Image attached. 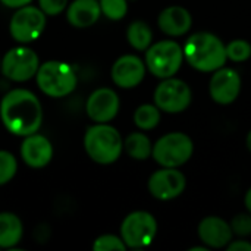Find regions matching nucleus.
Returning a JSON list of instances; mask_svg holds the SVG:
<instances>
[{"instance_id":"obj_1","label":"nucleus","mask_w":251,"mask_h":251,"mask_svg":"<svg viewBox=\"0 0 251 251\" xmlns=\"http://www.w3.org/2000/svg\"><path fill=\"white\" fill-rule=\"evenodd\" d=\"M0 118L10 134L26 137L40 129L43 107L35 94L24 88H15L1 99Z\"/></svg>"},{"instance_id":"obj_2","label":"nucleus","mask_w":251,"mask_h":251,"mask_svg":"<svg viewBox=\"0 0 251 251\" xmlns=\"http://www.w3.org/2000/svg\"><path fill=\"white\" fill-rule=\"evenodd\" d=\"M184 59L200 72H215L225 66L226 46L212 32H196L185 41Z\"/></svg>"},{"instance_id":"obj_3","label":"nucleus","mask_w":251,"mask_h":251,"mask_svg":"<svg viewBox=\"0 0 251 251\" xmlns=\"http://www.w3.org/2000/svg\"><path fill=\"white\" fill-rule=\"evenodd\" d=\"M84 147L91 160L100 165H110L121 157L124 141L119 131L112 125L96 124L87 129Z\"/></svg>"},{"instance_id":"obj_4","label":"nucleus","mask_w":251,"mask_h":251,"mask_svg":"<svg viewBox=\"0 0 251 251\" xmlns=\"http://www.w3.org/2000/svg\"><path fill=\"white\" fill-rule=\"evenodd\" d=\"M38 88L50 97H65L76 87V75L71 65L59 60H49L40 65L37 74Z\"/></svg>"},{"instance_id":"obj_5","label":"nucleus","mask_w":251,"mask_h":251,"mask_svg":"<svg viewBox=\"0 0 251 251\" xmlns=\"http://www.w3.org/2000/svg\"><path fill=\"white\" fill-rule=\"evenodd\" d=\"M184 50L174 40H162L146 50V68L156 78L174 76L182 65Z\"/></svg>"},{"instance_id":"obj_6","label":"nucleus","mask_w":251,"mask_h":251,"mask_svg":"<svg viewBox=\"0 0 251 251\" xmlns=\"http://www.w3.org/2000/svg\"><path fill=\"white\" fill-rule=\"evenodd\" d=\"M194 153L193 140L184 132H169L153 144L151 156L162 168H179Z\"/></svg>"},{"instance_id":"obj_7","label":"nucleus","mask_w":251,"mask_h":251,"mask_svg":"<svg viewBox=\"0 0 251 251\" xmlns=\"http://www.w3.org/2000/svg\"><path fill=\"white\" fill-rule=\"evenodd\" d=\"M157 234V221L144 210L129 213L121 225V238L129 249L147 247L153 243Z\"/></svg>"},{"instance_id":"obj_8","label":"nucleus","mask_w":251,"mask_h":251,"mask_svg":"<svg viewBox=\"0 0 251 251\" xmlns=\"http://www.w3.org/2000/svg\"><path fill=\"white\" fill-rule=\"evenodd\" d=\"M154 104L166 113H181L188 109L193 100L191 88L178 78H165L154 90Z\"/></svg>"},{"instance_id":"obj_9","label":"nucleus","mask_w":251,"mask_h":251,"mask_svg":"<svg viewBox=\"0 0 251 251\" xmlns=\"http://www.w3.org/2000/svg\"><path fill=\"white\" fill-rule=\"evenodd\" d=\"M46 28V13L40 7L22 6L19 7L9 24V31L13 40L18 43H31L35 41Z\"/></svg>"},{"instance_id":"obj_10","label":"nucleus","mask_w":251,"mask_h":251,"mask_svg":"<svg viewBox=\"0 0 251 251\" xmlns=\"http://www.w3.org/2000/svg\"><path fill=\"white\" fill-rule=\"evenodd\" d=\"M40 68L38 56L28 47H15L1 59V72L6 78L15 82L31 79Z\"/></svg>"},{"instance_id":"obj_11","label":"nucleus","mask_w":251,"mask_h":251,"mask_svg":"<svg viewBox=\"0 0 251 251\" xmlns=\"http://www.w3.org/2000/svg\"><path fill=\"white\" fill-rule=\"evenodd\" d=\"M187 181L176 168H163L156 171L149 179V191L157 200H172L179 197L185 190Z\"/></svg>"},{"instance_id":"obj_12","label":"nucleus","mask_w":251,"mask_h":251,"mask_svg":"<svg viewBox=\"0 0 251 251\" xmlns=\"http://www.w3.org/2000/svg\"><path fill=\"white\" fill-rule=\"evenodd\" d=\"M209 93L218 104L234 103L241 93V76L232 68H219L213 72L209 82Z\"/></svg>"},{"instance_id":"obj_13","label":"nucleus","mask_w":251,"mask_h":251,"mask_svg":"<svg viewBox=\"0 0 251 251\" xmlns=\"http://www.w3.org/2000/svg\"><path fill=\"white\" fill-rule=\"evenodd\" d=\"M85 109L91 121L107 124L119 112V97L112 88H97L90 94Z\"/></svg>"},{"instance_id":"obj_14","label":"nucleus","mask_w":251,"mask_h":251,"mask_svg":"<svg viewBox=\"0 0 251 251\" xmlns=\"http://www.w3.org/2000/svg\"><path fill=\"white\" fill-rule=\"evenodd\" d=\"M112 81L121 88H134L146 76V63L134 54L121 56L112 66Z\"/></svg>"},{"instance_id":"obj_15","label":"nucleus","mask_w":251,"mask_h":251,"mask_svg":"<svg viewBox=\"0 0 251 251\" xmlns=\"http://www.w3.org/2000/svg\"><path fill=\"white\" fill-rule=\"evenodd\" d=\"M199 238L207 249H224L234 237L231 225L219 216H207L199 225Z\"/></svg>"},{"instance_id":"obj_16","label":"nucleus","mask_w":251,"mask_h":251,"mask_svg":"<svg viewBox=\"0 0 251 251\" xmlns=\"http://www.w3.org/2000/svg\"><path fill=\"white\" fill-rule=\"evenodd\" d=\"M21 156L22 160L34 169L44 168L53 157V147L51 143L40 134L26 135L22 146H21Z\"/></svg>"},{"instance_id":"obj_17","label":"nucleus","mask_w":251,"mask_h":251,"mask_svg":"<svg viewBox=\"0 0 251 251\" xmlns=\"http://www.w3.org/2000/svg\"><path fill=\"white\" fill-rule=\"evenodd\" d=\"M157 25L162 32L169 37H181L190 31L193 25L191 13L178 4L165 7L157 16Z\"/></svg>"},{"instance_id":"obj_18","label":"nucleus","mask_w":251,"mask_h":251,"mask_svg":"<svg viewBox=\"0 0 251 251\" xmlns=\"http://www.w3.org/2000/svg\"><path fill=\"white\" fill-rule=\"evenodd\" d=\"M101 15L97 0H74L68 6L66 18L75 28H88L94 25Z\"/></svg>"},{"instance_id":"obj_19","label":"nucleus","mask_w":251,"mask_h":251,"mask_svg":"<svg viewBox=\"0 0 251 251\" xmlns=\"http://www.w3.org/2000/svg\"><path fill=\"white\" fill-rule=\"evenodd\" d=\"M24 226L21 219L9 212L0 213V249H12L22 238Z\"/></svg>"},{"instance_id":"obj_20","label":"nucleus","mask_w":251,"mask_h":251,"mask_svg":"<svg viewBox=\"0 0 251 251\" xmlns=\"http://www.w3.org/2000/svg\"><path fill=\"white\" fill-rule=\"evenodd\" d=\"M124 149L129 157L135 160H147L151 156L153 144L143 132H132L124 141Z\"/></svg>"},{"instance_id":"obj_21","label":"nucleus","mask_w":251,"mask_h":251,"mask_svg":"<svg viewBox=\"0 0 251 251\" xmlns=\"http://www.w3.org/2000/svg\"><path fill=\"white\" fill-rule=\"evenodd\" d=\"M126 40L129 46L135 50L144 51L151 46L153 32L150 26L143 21H134L126 31Z\"/></svg>"},{"instance_id":"obj_22","label":"nucleus","mask_w":251,"mask_h":251,"mask_svg":"<svg viewBox=\"0 0 251 251\" xmlns=\"http://www.w3.org/2000/svg\"><path fill=\"white\" fill-rule=\"evenodd\" d=\"M134 122L140 129L150 131L160 122V109L156 104H141L134 112Z\"/></svg>"},{"instance_id":"obj_23","label":"nucleus","mask_w":251,"mask_h":251,"mask_svg":"<svg viewBox=\"0 0 251 251\" xmlns=\"http://www.w3.org/2000/svg\"><path fill=\"white\" fill-rule=\"evenodd\" d=\"M99 3H100L101 13L110 21H119L125 18L128 12L126 0H100Z\"/></svg>"},{"instance_id":"obj_24","label":"nucleus","mask_w":251,"mask_h":251,"mask_svg":"<svg viewBox=\"0 0 251 251\" xmlns=\"http://www.w3.org/2000/svg\"><path fill=\"white\" fill-rule=\"evenodd\" d=\"M226 57L232 62H246L251 57V44L246 40H232L226 44Z\"/></svg>"},{"instance_id":"obj_25","label":"nucleus","mask_w":251,"mask_h":251,"mask_svg":"<svg viewBox=\"0 0 251 251\" xmlns=\"http://www.w3.org/2000/svg\"><path fill=\"white\" fill-rule=\"evenodd\" d=\"M18 163L12 153L0 150V185L7 184L16 174Z\"/></svg>"},{"instance_id":"obj_26","label":"nucleus","mask_w":251,"mask_h":251,"mask_svg":"<svg viewBox=\"0 0 251 251\" xmlns=\"http://www.w3.org/2000/svg\"><path fill=\"white\" fill-rule=\"evenodd\" d=\"M128 247L125 246L124 240L121 237H116L112 234H106V235L99 237L93 244V250L94 251H124Z\"/></svg>"},{"instance_id":"obj_27","label":"nucleus","mask_w":251,"mask_h":251,"mask_svg":"<svg viewBox=\"0 0 251 251\" xmlns=\"http://www.w3.org/2000/svg\"><path fill=\"white\" fill-rule=\"evenodd\" d=\"M231 228L234 235L249 237L251 235V213H240L235 215L231 221Z\"/></svg>"},{"instance_id":"obj_28","label":"nucleus","mask_w":251,"mask_h":251,"mask_svg":"<svg viewBox=\"0 0 251 251\" xmlns=\"http://www.w3.org/2000/svg\"><path fill=\"white\" fill-rule=\"evenodd\" d=\"M38 4H40V9L46 15L54 16L66 9L68 0H38Z\"/></svg>"},{"instance_id":"obj_29","label":"nucleus","mask_w":251,"mask_h":251,"mask_svg":"<svg viewBox=\"0 0 251 251\" xmlns=\"http://www.w3.org/2000/svg\"><path fill=\"white\" fill-rule=\"evenodd\" d=\"M226 249L229 251H251V243L246 241V240H235L231 241Z\"/></svg>"},{"instance_id":"obj_30","label":"nucleus","mask_w":251,"mask_h":251,"mask_svg":"<svg viewBox=\"0 0 251 251\" xmlns=\"http://www.w3.org/2000/svg\"><path fill=\"white\" fill-rule=\"evenodd\" d=\"M4 6L12 7V9H19L22 6H26L31 3V0H0Z\"/></svg>"},{"instance_id":"obj_31","label":"nucleus","mask_w":251,"mask_h":251,"mask_svg":"<svg viewBox=\"0 0 251 251\" xmlns=\"http://www.w3.org/2000/svg\"><path fill=\"white\" fill-rule=\"evenodd\" d=\"M244 203H246V209H247V212L251 213V188L247 191V194H246Z\"/></svg>"},{"instance_id":"obj_32","label":"nucleus","mask_w":251,"mask_h":251,"mask_svg":"<svg viewBox=\"0 0 251 251\" xmlns=\"http://www.w3.org/2000/svg\"><path fill=\"white\" fill-rule=\"evenodd\" d=\"M246 144H247V149H249V151H250V153H251V131H250V132H249V135H247Z\"/></svg>"},{"instance_id":"obj_33","label":"nucleus","mask_w":251,"mask_h":251,"mask_svg":"<svg viewBox=\"0 0 251 251\" xmlns=\"http://www.w3.org/2000/svg\"><path fill=\"white\" fill-rule=\"evenodd\" d=\"M0 69H1V59H0Z\"/></svg>"}]
</instances>
